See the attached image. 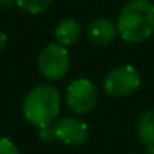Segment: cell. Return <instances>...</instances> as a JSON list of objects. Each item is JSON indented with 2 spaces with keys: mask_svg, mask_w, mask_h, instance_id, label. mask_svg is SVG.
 I'll return each instance as SVG.
<instances>
[{
  "mask_svg": "<svg viewBox=\"0 0 154 154\" xmlns=\"http://www.w3.org/2000/svg\"><path fill=\"white\" fill-rule=\"evenodd\" d=\"M118 35L131 44L146 41L154 33V3L151 0H130L118 15Z\"/></svg>",
  "mask_w": 154,
  "mask_h": 154,
  "instance_id": "cell-1",
  "label": "cell"
},
{
  "mask_svg": "<svg viewBox=\"0 0 154 154\" xmlns=\"http://www.w3.org/2000/svg\"><path fill=\"white\" fill-rule=\"evenodd\" d=\"M60 112V94L54 85L41 83L32 88L23 101L26 121L38 128L50 127Z\"/></svg>",
  "mask_w": 154,
  "mask_h": 154,
  "instance_id": "cell-2",
  "label": "cell"
},
{
  "mask_svg": "<svg viewBox=\"0 0 154 154\" xmlns=\"http://www.w3.org/2000/svg\"><path fill=\"white\" fill-rule=\"evenodd\" d=\"M140 86V74L133 65H122L112 69L103 82V88L109 97L124 98L134 94Z\"/></svg>",
  "mask_w": 154,
  "mask_h": 154,
  "instance_id": "cell-3",
  "label": "cell"
},
{
  "mask_svg": "<svg viewBox=\"0 0 154 154\" xmlns=\"http://www.w3.org/2000/svg\"><path fill=\"white\" fill-rule=\"evenodd\" d=\"M69 53L66 47L51 42L45 45L38 56V69L48 80H59L69 69Z\"/></svg>",
  "mask_w": 154,
  "mask_h": 154,
  "instance_id": "cell-4",
  "label": "cell"
},
{
  "mask_svg": "<svg viewBox=\"0 0 154 154\" xmlns=\"http://www.w3.org/2000/svg\"><path fill=\"white\" fill-rule=\"evenodd\" d=\"M97 88L95 85L85 77L72 80L65 94V101L68 109L74 115H86L89 113L97 104Z\"/></svg>",
  "mask_w": 154,
  "mask_h": 154,
  "instance_id": "cell-5",
  "label": "cell"
},
{
  "mask_svg": "<svg viewBox=\"0 0 154 154\" xmlns=\"http://www.w3.org/2000/svg\"><path fill=\"white\" fill-rule=\"evenodd\" d=\"M53 136L65 145L79 146V145H83L88 140L89 127L85 121H82L79 118L65 116V118H60L54 122Z\"/></svg>",
  "mask_w": 154,
  "mask_h": 154,
  "instance_id": "cell-6",
  "label": "cell"
},
{
  "mask_svg": "<svg viewBox=\"0 0 154 154\" xmlns=\"http://www.w3.org/2000/svg\"><path fill=\"white\" fill-rule=\"evenodd\" d=\"M86 35L91 42L97 45H106L116 38L118 27L116 23L109 18H95L88 24Z\"/></svg>",
  "mask_w": 154,
  "mask_h": 154,
  "instance_id": "cell-7",
  "label": "cell"
},
{
  "mask_svg": "<svg viewBox=\"0 0 154 154\" xmlns=\"http://www.w3.org/2000/svg\"><path fill=\"white\" fill-rule=\"evenodd\" d=\"M80 35H82L80 23L77 20H74V18H63L62 21L57 23V26L54 29L56 42L63 45V47L75 44L77 41H79Z\"/></svg>",
  "mask_w": 154,
  "mask_h": 154,
  "instance_id": "cell-8",
  "label": "cell"
},
{
  "mask_svg": "<svg viewBox=\"0 0 154 154\" xmlns=\"http://www.w3.org/2000/svg\"><path fill=\"white\" fill-rule=\"evenodd\" d=\"M137 139L146 146H154V110L143 112L136 124Z\"/></svg>",
  "mask_w": 154,
  "mask_h": 154,
  "instance_id": "cell-9",
  "label": "cell"
},
{
  "mask_svg": "<svg viewBox=\"0 0 154 154\" xmlns=\"http://www.w3.org/2000/svg\"><path fill=\"white\" fill-rule=\"evenodd\" d=\"M53 0H15V5L27 14L38 15L48 9Z\"/></svg>",
  "mask_w": 154,
  "mask_h": 154,
  "instance_id": "cell-10",
  "label": "cell"
},
{
  "mask_svg": "<svg viewBox=\"0 0 154 154\" xmlns=\"http://www.w3.org/2000/svg\"><path fill=\"white\" fill-rule=\"evenodd\" d=\"M0 154H20V151L11 139L0 136Z\"/></svg>",
  "mask_w": 154,
  "mask_h": 154,
  "instance_id": "cell-11",
  "label": "cell"
},
{
  "mask_svg": "<svg viewBox=\"0 0 154 154\" xmlns=\"http://www.w3.org/2000/svg\"><path fill=\"white\" fill-rule=\"evenodd\" d=\"M6 42H8V36H6V33L0 30V53H2V51L5 50Z\"/></svg>",
  "mask_w": 154,
  "mask_h": 154,
  "instance_id": "cell-12",
  "label": "cell"
},
{
  "mask_svg": "<svg viewBox=\"0 0 154 154\" xmlns=\"http://www.w3.org/2000/svg\"><path fill=\"white\" fill-rule=\"evenodd\" d=\"M15 3V0H0V5L3 6H12Z\"/></svg>",
  "mask_w": 154,
  "mask_h": 154,
  "instance_id": "cell-13",
  "label": "cell"
},
{
  "mask_svg": "<svg viewBox=\"0 0 154 154\" xmlns=\"http://www.w3.org/2000/svg\"><path fill=\"white\" fill-rule=\"evenodd\" d=\"M146 154H154V146H149V148H146Z\"/></svg>",
  "mask_w": 154,
  "mask_h": 154,
  "instance_id": "cell-14",
  "label": "cell"
}]
</instances>
